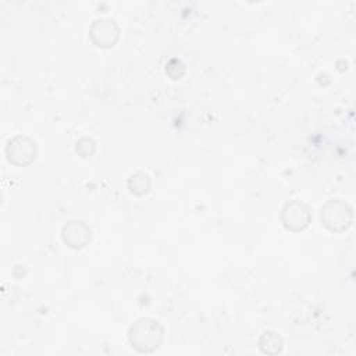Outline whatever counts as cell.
I'll return each mask as SVG.
<instances>
[{
  "label": "cell",
  "instance_id": "cell-1",
  "mask_svg": "<svg viewBox=\"0 0 356 356\" xmlns=\"http://www.w3.org/2000/svg\"><path fill=\"white\" fill-rule=\"evenodd\" d=\"M129 341L139 352H152L161 345L163 328L153 318H139L129 330Z\"/></svg>",
  "mask_w": 356,
  "mask_h": 356
},
{
  "label": "cell",
  "instance_id": "cell-2",
  "mask_svg": "<svg viewBox=\"0 0 356 356\" xmlns=\"http://www.w3.org/2000/svg\"><path fill=\"white\" fill-rule=\"evenodd\" d=\"M352 207L341 200H330L321 207V222L331 231H343L352 224Z\"/></svg>",
  "mask_w": 356,
  "mask_h": 356
},
{
  "label": "cell",
  "instance_id": "cell-3",
  "mask_svg": "<svg viewBox=\"0 0 356 356\" xmlns=\"http://www.w3.org/2000/svg\"><path fill=\"white\" fill-rule=\"evenodd\" d=\"M7 159L17 165H26L35 159V142L26 136H15L8 140L6 147Z\"/></svg>",
  "mask_w": 356,
  "mask_h": 356
},
{
  "label": "cell",
  "instance_id": "cell-4",
  "mask_svg": "<svg viewBox=\"0 0 356 356\" xmlns=\"http://www.w3.org/2000/svg\"><path fill=\"white\" fill-rule=\"evenodd\" d=\"M281 221L291 231H300L310 222L309 207L302 202H288L281 211Z\"/></svg>",
  "mask_w": 356,
  "mask_h": 356
},
{
  "label": "cell",
  "instance_id": "cell-5",
  "mask_svg": "<svg viewBox=\"0 0 356 356\" xmlns=\"http://www.w3.org/2000/svg\"><path fill=\"white\" fill-rule=\"evenodd\" d=\"M90 36L97 46H113L118 39V26L111 18L96 19L90 26Z\"/></svg>",
  "mask_w": 356,
  "mask_h": 356
},
{
  "label": "cell",
  "instance_id": "cell-6",
  "mask_svg": "<svg viewBox=\"0 0 356 356\" xmlns=\"http://www.w3.org/2000/svg\"><path fill=\"white\" fill-rule=\"evenodd\" d=\"M63 239L74 249L83 248L90 241V228L83 221H70L63 228Z\"/></svg>",
  "mask_w": 356,
  "mask_h": 356
},
{
  "label": "cell",
  "instance_id": "cell-7",
  "mask_svg": "<svg viewBox=\"0 0 356 356\" xmlns=\"http://www.w3.org/2000/svg\"><path fill=\"white\" fill-rule=\"evenodd\" d=\"M259 346H260V349H261L264 353L274 355V353L281 352V349H282V339H281V337H280L277 332L267 331V332H264V334L260 337V339H259Z\"/></svg>",
  "mask_w": 356,
  "mask_h": 356
},
{
  "label": "cell",
  "instance_id": "cell-8",
  "mask_svg": "<svg viewBox=\"0 0 356 356\" xmlns=\"http://www.w3.org/2000/svg\"><path fill=\"white\" fill-rule=\"evenodd\" d=\"M128 186H129L131 192H134L136 195H143L147 192V189L150 186V179L143 172H135L129 177Z\"/></svg>",
  "mask_w": 356,
  "mask_h": 356
}]
</instances>
